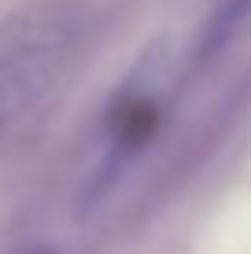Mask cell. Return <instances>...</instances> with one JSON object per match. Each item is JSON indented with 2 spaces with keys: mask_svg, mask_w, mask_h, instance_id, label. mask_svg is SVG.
I'll use <instances>...</instances> for the list:
<instances>
[{
  "mask_svg": "<svg viewBox=\"0 0 251 254\" xmlns=\"http://www.w3.org/2000/svg\"><path fill=\"white\" fill-rule=\"evenodd\" d=\"M244 15H251V0H229L226 7H222L218 15H214L211 22H207V33H203V45H200V56L207 59L214 48L222 45V41L229 37L233 30H237V22L244 19Z\"/></svg>",
  "mask_w": 251,
  "mask_h": 254,
  "instance_id": "2",
  "label": "cell"
},
{
  "mask_svg": "<svg viewBox=\"0 0 251 254\" xmlns=\"http://www.w3.org/2000/svg\"><path fill=\"white\" fill-rule=\"evenodd\" d=\"M0 254H56V251L37 247V243H26V247H11V251H0Z\"/></svg>",
  "mask_w": 251,
  "mask_h": 254,
  "instance_id": "3",
  "label": "cell"
},
{
  "mask_svg": "<svg viewBox=\"0 0 251 254\" xmlns=\"http://www.w3.org/2000/svg\"><path fill=\"white\" fill-rule=\"evenodd\" d=\"M89 30L85 0H30L0 19V144L67 77Z\"/></svg>",
  "mask_w": 251,
  "mask_h": 254,
  "instance_id": "1",
  "label": "cell"
}]
</instances>
